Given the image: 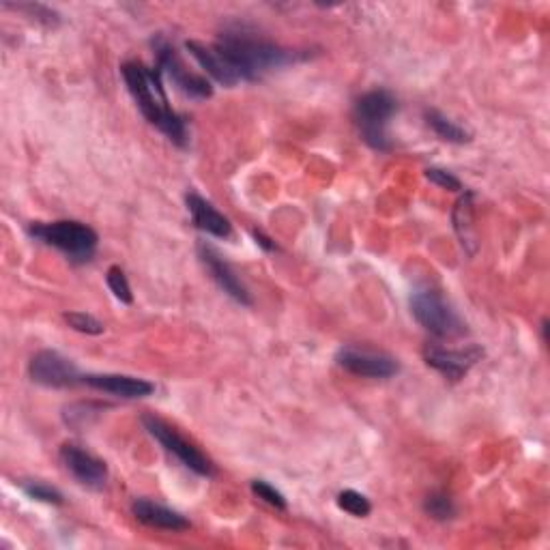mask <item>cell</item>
I'll return each instance as SVG.
<instances>
[{
    "label": "cell",
    "mask_w": 550,
    "mask_h": 550,
    "mask_svg": "<svg viewBox=\"0 0 550 550\" xmlns=\"http://www.w3.org/2000/svg\"><path fill=\"white\" fill-rule=\"evenodd\" d=\"M215 52L233 71L237 80H260L273 69H282L297 61L293 50H286L278 43L260 35L256 28L245 24H230L213 43Z\"/></svg>",
    "instance_id": "obj_1"
},
{
    "label": "cell",
    "mask_w": 550,
    "mask_h": 550,
    "mask_svg": "<svg viewBox=\"0 0 550 550\" xmlns=\"http://www.w3.org/2000/svg\"><path fill=\"white\" fill-rule=\"evenodd\" d=\"M123 80L127 84V91L132 93L136 106L140 108L142 117L151 125H155L170 142L185 149L190 142L187 134V123L179 112H175L168 104L164 74L157 67L149 69L140 61H129L121 67Z\"/></svg>",
    "instance_id": "obj_2"
},
{
    "label": "cell",
    "mask_w": 550,
    "mask_h": 550,
    "mask_svg": "<svg viewBox=\"0 0 550 550\" xmlns=\"http://www.w3.org/2000/svg\"><path fill=\"white\" fill-rule=\"evenodd\" d=\"M28 235L43 245L61 250L71 263H89L97 252L99 237L91 226L76 220L59 222H33L28 226Z\"/></svg>",
    "instance_id": "obj_3"
},
{
    "label": "cell",
    "mask_w": 550,
    "mask_h": 550,
    "mask_svg": "<svg viewBox=\"0 0 550 550\" xmlns=\"http://www.w3.org/2000/svg\"><path fill=\"white\" fill-rule=\"evenodd\" d=\"M398 110V99L392 91L374 89L361 95L353 110V119L361 138L374 151H392V138L387 134V125Z\"/></svg>",
    "instance_id": "obj_4"
},
{
    "label": "cell",
    "mask_w": 550,
    "mask_h": 550,
    "mask_svg": "<svg viewBox=\"0 0 550 550\" xmlns=\"http://www.w3.org/2000/svg\"><path fill=\"white\" fill-rule=\"evenodd\" d=\"M142 426L168 454L175 456L185 469L194 471L200 477L215 475V465L211 462V458L202 454L192 441H187L175 426L164 422L162 417H157L153 413L142 415Z\"/></svg>",
    "instance_id": "obj_5"
},
{
    "label": "cell",
    "mask_w": 550,
    "mask_h": 550,
    "mask_svg": "<svg viewBox=\"0 0 550 550\" xmlns=\"http://www.w3.org/2000/svg\"><path fill=\"white\" fill-rule=\"evenodd\" d=\"M411 312L415 321L437 338H458L467 331V325L460 321V316L439 293H415L411 299Z\"/></svg>",
    "instance_id": "obj_6"
},
{
    "label": "cell",
    "mask_w": 550,
    "mask_h": 550,
    "mask_svg": "<svg viewBox=\"0 0 550 550\" xmlns=\"http://www.w3.org/2000/svg\"><path fill=\"white\" fill-rule=\"evenodd\" d=\"M153 50L157 56V69L166 74L181 93L194 99H209L213 95L211 82L205 76L192 74L181 61L177 48L164 35H157L153 39Z\"/></svg>",
    "instance_id": "obj_7"
},
{
    "label": "cell",
    "mask_w": 550,
    "mask_h": 550,
    "mask_svg": "<svg viewBox=\"0 0 550 550\" xmlns=\"http://www.w3.org/2000/svg\"><path fill=\"white\" fill-rule=\"evenodd\" d=\"M28 374L37 385L43 387H74L82 383V374L74 361L63 357L56 351H39L31 364H28Z\"/></svg>",
    "instance_id": "obj_8"
},
{
    "label": "cell",
    "mask_w": 550,
    "mask_h": 550,
    "mask_svg": "<svg viewBox=\"0 0 550 550\" xmlns=\"http://www.w3.org/2000/svg\"><path fill=\"white\" fill-rule=\"evenodd\" d=\"M336 364L346 372L361 376V379H389L400 370L394 357L357 349V346H342L336 353Z\"/></svg>",
    "instance_id": "obj_9"
},
{
    "label": "cell",
    "mask_w": 550,
    "mask_h": 550,
    "mask_svg": "<svg viewBox=\"0 0 550 550\" xmlns=\"http://www.w3.org/2000/svg\"><path fill=\"white\" fill-rule=\"evenodd\" d=\"M198 258L209 271L211 280L220 286L230 299H235L237 303H241V306H252V295L248 291V286L241 282L233 265H230L228 260H224V256L217 252L213 245L205 241L198 243Z\"/></svg>",
    "instance_id": "obj_10"
},
{
    "label": "cell",
    "mask_w": 550,
    "mask_h": 550,
    "mask_svg": "<svg viewBox=\"0 0 550 550\" xmlns=\"http://www.w3.org/2000/svg\"><path fill=\"white\" fill-rule=\"evenodd\" d=\"M61 460L65 469L74 475V480L91 490H101L108 482V465L101 458L86 452L76 443H65L61 447Z\"/></svg>",
    "instance_id": "obj_11"
},
{
    "label": "cell",
    "mask_w": 550,
    "mask_h": 550,
    "mask_svg": "<svg viewBox=\"0 0 550 550\" xmlns=\"http://www.w3.org/2000/svg\"><path fill=\"white\" fill-rule=\"evenodd\" d=\"M484 349L477 344L465 346V349H443V346H428L424 359L430 368L441 372L445 379L460 381L477 361H482Z\"/></svg>",
    "instance_id": "obj_12"
},
{
    "label": "cell",
    "mask_w": 550,
    "mask_h": 550,
    "mask_svg": "<svg viewBox=\"0 0 550 550\" xmlns=\"http://www.w3.org/2000/svg\"><path fill=\"white\" fill-rule=\"evenodd\" d=\"M82 385H89L97 392H104L125 400L147 398L155 392V385L147 379H136L127 374H82Z\"/></svg>",
    "instance_id": "obj_13"
},
{
    "label": "cell",
    "mask_w": 550,
    "mask_h": 550,
    "mask_svg": "<svg viewBox=\"0 0 550 550\" xmlns=\"http://www.w3.org/2000/svg\"><path fill=\"white\" fill-rule=\"evenodd\" d=\"M185 202H187V211L192 215L194 226L202 230V233L213 235L217 239L233 237V224H230L228 217L217 211L209 200L202 198L198 192H187Z\"/></svg>",
    "instance_id": "obj_14"
},
{
    "label": "cell",
    "mask_w": 550,
    "mask_h": 550,
    "mask_svg": "<svg viewBox=\"0 0 550 550\" xmlns=\"http://www.w3.org/2000/svg\"><path fill=\"white\" fill-rule=\"evenodd\" d=\"M132 512L142 525L153 527V529H164V531H187L190 529V520H187L183 514L166 508V505L153 503L149 499H136L132 503Z\"/></svg>",
    "instance_id": "obj_15"
},
{
    "label": "cell",
    "mask_w": 550,
    "mask_h": 550,
    "mask_svg": "<svg viewBox=\"0 0 550 550\" xmlns=\"http://www.w3.org/2000/svg\"><path fill=\"white\" fill-rule=\"evenodd\" d=\"M185 48L187 52H190L196 63L207 71V74L217 82V84H222V86H228V89H233V86L239 84L237 76L233 74V71L228 69V65L222 61V56L215 52L213 46H205V43H200V41H194L190 39L185 43Z\"/></svg>",
    "instance_id": "obj_16"
},
{
    "label": "cell",
    "mask_w": 550,
    "mask_h": 550,
    "mask_svg": "<svg viewBox=\"0 0 550 550\" xmlns=\"http://www.w3.org/2000/svg\"><path fill=\"white\" fill-rule=\"evenodd\" d=\"M424 119L428 123V127L432 129L434 134H437L443 142H450V144H469L473 140V134L469 132V129L465 125H460L456 121H452L450 117H445L443 112L439 110H426L424 112Z\"/></svg>",
    "instance_id": "obj_17"
},
{
    "label": "cell",
    "mask_w": 550,
    "mask_h": 550,
    "mask_svg": "<svg viewBox=\"0 0 550 550\" xmlns=\"http://www.w3.org/2000/svg\"><path fill=\"white\" fill-rule=\"evenodd\" d=\"M452 222H454V230L462 243V248H465L471 256L475 254V233H473V192H467L465 196H460V200L456 202L454 213H452Z\"/></svg>",
    "instance_id": "obj_18"
},
{
    "label": "cell",
    "mask_w": 550,
    "mask_h": 550,
    "mask_svg": "<svg viewBox=\"0 0 550 550\" xmlns=\"http://www.w3.org/2000/svg\"><path fill=\"white\" fill-rule=\"evenodd\" d=\"M424 512L434 520H452L456 516V503L447 492H432L424 501Z\"/></svg>",
    "instance_id": "obj_19"
},
{
    "label": "cell",
    "mask_w": 550,
    "mask_h": 550,
    "mask_svg": "<svg viewBox=\"0 0 550 550\" xmlns=\"http://www.w3.org/2000/svg\"><path fill=\"white\" fill-rule=\"evenodd\" d=\"M101 411H104L101 404L78 402V404H71V407H67L63 417H65V422L71 428H84V426L91 424V417H97Z\"/></svg>",
    "instance_id": "obj_20"
},
{
    "label": "cell",
    "mask_w": 550,
    "mask_h": 550,
    "mask_svg": "<svg viewBox=\"0 0 550 550\" xmlns=\"http://www.w3.org/2000/svg\"><path fill=\"white\" fill-rule=\"evenodd\" d=\"M338 508L355 518H366L372 512V503L357 490H342L338 495Z\"/></svg>",
    "instance_id": "obj_21"
},
{
    "label": "cell",
    "mask_w": 550,
    "mask_h": 550,
    "mask_svg": "<svg viewBox=\"0 0 550 550\" xmlns=\"http://www.w3.org/2000/svg\"><path fill=\"white\" fill-rule=\"evenodd\" d=\"M106 282H108V288H110L114 297H117L121 303H125V306H132V303H134L132 286H129L127 275H125V271L119 265H112L108 269Z\"/></svg>",
    "instance_id": "obj_22"
},
{
    "label": "cell",
    "mask_w": 550,
    "mask_h": 550,
    "mask_svg": "<svg viewBox=\"0 0 550 550\" xmlns=\"http://www.w3.org/2000/svg\"><path fill=\"white\" fill-rule=\"evenodd\" d=\"M22 490L26 492V497H31L33 501H39V503H48V505H63L65 503L63 492L50 484L22 482Z\"/></svg>",
    "instance_id": "obj_23"
},
{
    "label": "cell",
    "mask_w": 550,
    "mask_h": 550,
    "mask_svg": "<svg viewBox=\"0 0 550 550\" xmlns=\"http://www.w3.org/2000/svg\"><path fill=\"white\" fill-rule=\"evenodd\" d=\"M63 318H65V323L71 329L80 331V334H86V336H101V334H104V323L97 321L95 316L86 314V312H65Z\"/></svg>",
    "instance_id": "obj_24"
},
{
    "label": "cell",
    "mask_w": 550,
    "mask_h": 550,
    "mask_svg": "<svg viewBox=\"0 0 550 550\" xmlns=\"http://www.w3.org/2000/svg\"><path fill=\"white\" fill-rule=\"evenodd\" d=\"M252 492L260 501H265L267 505H271V508H275V510H286L288 508L286 497L282 495V492L275 486H271L269 482H265V480H254L252 482Z\"/></svg>",
    "instance_id": "obj_25"
},
{
    "label": "cell",
    "mask_w": 550,
    "mask_h": 550,
    "mask_svg": "<svg viewBox=\"0 0 550 550\" xmlns=\"http://www.w3.org/2000/svg\"><path fill=\"white\" fill-rule=\"evenodd\" d=\"M426 179L437 185V187H441V190H447V192H460L462 190L460 179H456L452 172L441 170V168H428Z\"/></svg>",
    "instance_id": "obj_26"
},
{
    "label": "cell",
    "mask_w": 550,
    "mask_h": 550,
    "mask_svg": "<svg viewBox=\"0 0 550 550\" xmlns=\"http://www.w3.org/2000/svg\"><path fill=\"white\" fill-rule=\"evenodd\" d=\"M16 9H22V11H28L31 16H35V20L43 22L46 26H56L61 22V16L56 13L54 9L46 7V5H18Z\"/></svg>",
    "instance_id": "obj_27"
},
{
    "label": "cell",
    "mask_w": 550,
    "mask_h": 550,
    "mask_svg": "<svg viewBox=\"0 0 550 550\" xmlns=\"http://www.w3.org/2000/svg\"><path fill=\"white\" fill-rule=\"evenodd\" d=\"M252 235H254L256 243H258L263 250H267V252H278V245H275V241L269 239L265 233H260V230H254Z\"/></svg>",
    "instance_id": "obj_28"
}]
</instances>
